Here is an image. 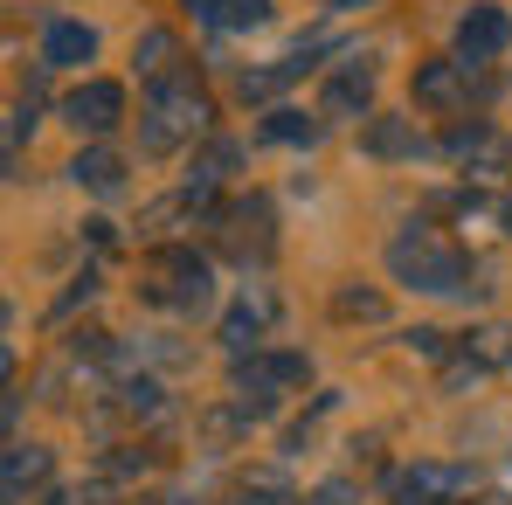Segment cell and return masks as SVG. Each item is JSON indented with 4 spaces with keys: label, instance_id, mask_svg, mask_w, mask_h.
Instances as JSON below:
<instances>
[{
    "label": "cell",
    "instance_id": "obj_1",
    "mask_svg": "<svg viewBox=\"0 0 512 505\" xmlns=\"http://www.w3.org/2000/svg\"><path fill=\"white\" fill-rule=\"evenodd\" d=\"M208 97L194 90V77L187 70H173V77H160V84L146 90V118H139V146L146 153H173V146H187L194 132H208Z\"/></svg>",
    "mask_w": 512,
    "mask_h": 505
},
{
    "label": "cell",
    "instance_id": "obj_2",
    "mask_svg": "<svg viewBox=\"0 0 512 505\" xmlns=\"http://www.w3.org/2000/svg\"><path fill=\"white\" fill-rule=\"evenodd\" d=\"M388 270H395L402 284H416V291H464V277H471L464 250H457L443 229H429V222H409V229L388 243Z\"/></svg>",
    "mask_w": 512,
    "mask_h": 505
},
{
    "label": "cell",
    "instance_id": "obj_3",
    "mask_svg": "<svg viewBox=\"0 0 512 505\" xmlns=\"http://www.w3.org/2000/svg\"><path fill=\"white\" fill-rule=\"evenodd\" d=\"M305 381H312V360H305V353H250V360H236V374H229L236 416L256 422L284 388H305Z\"/></svg>",
    "mask_w": 512,
    "mask_h": 505
},
{
    "label": "cell",
    "instance_id": "obj_4",
    "mask_svg": "<svg viewBox=\"0 0 512 505\" xmlns=\"http://www.w3.org/2000/svg\"><path fill=\"white\" fill-rule=\"evenodd\" d=\"M146 298L153 305H167V312H201L208 298H215V270H208V256H194L187 243H173L146 263Z\"/></svg>",
    "mask_w": 512,
    "mask_h": 505
},
{
    "label": "cell",
    "instance_id": "obj_5",
    "mask_svg": "<svg viewBox=\"0 0 512 505\" xmlns=\"http://www.w3.org/2000/svg\"><path fill=\"white\" fill-rule=\"evenodd\" d=\"M270 229H277V222H270V201H263V194H236V201L215 215V236H222V250L236 256V263H263V256L277 250Z\"/></svg>",
    "mask_w": 512,
    "mask_h": 505
},
{
    "label": "cell",
    "instance_id": "obj_6",
    "mask_svg": "<svg viewBox=\"0 0 512 505\" xmlns=\"http://www.w3.org/2000/svg\"><path fill=\"white\" fill-rule=\"evenodd\" d=\"M464 492H471V471L464 464H436V457H423V464H409V471L388 478V499L395 505H457Z\"/></svg>",
    "mask_w": 512,
    "mask_h": 505
},
{
    "label": "cell",
    "instance_id": "obj_7",
    "mask_svg": "<svg viewBox=\"0 0 512 505\" xmlns=\"http://www.w3.org/2000/svg\"><path fill=\"white\" fill-rule=\"evenodd\" d=\"M506 42H512V14L506 7H492V0H478L464 21H457V63H499L506 56Z\"/></svg>",
    "mask_w": 512,
    "mask_h": 505
},
{
    "label": "cell",
    "instance_id": "obj_8",
    "mask_svg": "<svg viewBox=\"0 0 512 505\" xmlns=\"http://www.w3.org/2000/svg\"><path fill=\"white\" fill-rule=\"evenodd\" d=\"M63 118L77 125V132H111L118 118H125V90L111 84V77H97V84H77L63 97Z\"/></svg>",
    "mask_w": 512,
    "mask_h": 505
},
{
    "label": "cell",
    "instance_id": "obj_9",
    "mask_svg": "<svg viewBox=\"0 0 512 505\" xmlns=\"http://www.w3.org/2000/svg\"><path fill=\"white\" fill-rule=\"evenodd\" d=\"M367 97H374V63L346 56L340 70L326 77V90H319V118H353V111H367Z\"/></svg>",
    "mask_w": 512,
    "mask_h": 505
},
{
    "label": "cell",
    "instance_id": "obj_10",
    "mask_svg": "<svg viewBox=\"0 0 512 505\" xmlns=\"http://www.w3.org/2000/svg\"><path fill=\"white\" fill-rule=\"evenodd\" d=\"M416 104L423 111H471V63H423L416 70Z\"/></svg>",
    "mask_w": 512,
    "mask_h": 505
},
{
    "label": "cell",
    "instance_id": "obj_11",
    "mask_svg": "<svg viewBox=\"0 0 512 505\" xmlns=\"http://www.w3.org/2000/svg\"><path fill=\"white\" fill-rule=\"evenodd\" d=\"M90 56H97V28H84V21H49L42 28V70H77Z\"/></svg>",
    "mask_w": 512,
    "mask_h": 505
},
{
    "label": "cell",
    "instance_id": "obj_12",
    "mask_svg": "<svg viewBox=\"0 0 512 505\" xmlns=\"http://www.w3.org/2000/svg\"><path fill=\"white\" fill-rule=\"evenodd\" d=\"M35 485H49V450H42V443H14V450H7V478H0V492H7V505H28Z\"/></svg>",
    "mask_w": 512,
    "mask_h": 505
},
{
    "label": "cell",
    "instance_id": "obj_13",
    "mask_svg": "<svg viewBox=\"0 0 512 505\" xmlns=\"http://www.w3.org/2000/svg\"><path fill=\"white\" fill-rule=\"evenodd\" d=\"M270 312H277V298H270V291H256V298H243V305H236V312L222 319V346H229V353L243 360V353H250L256 339H263V326H270Z\"/></svg>",
    "mask_w": 512,
    "mask_h": 505
},
{
    "label": "cell",
    "instance_id": "obj_14",
    "mask_svg": "<svg viewBox=\"0 0 512 505\" xmlns=\"http://www.w3.org/2000/svg\"><path fill=\"white\" fill-rule=\"evenodd\" d=\"M360 146H367L374 160H416V153H423V139H416V125H409V118H367Z\"/></svg>",
    "mask_w": 512,
    "mask_h": 505
},
{
    "label": "cell",
    "instance_id": "obj_15",
    "mask_svg": "<svg viewBox=\"0 0 512 505\" xmlns=\"http://www.w3.org/2000/svg\"><path fill=\"white\" fill-rule=\"evenodd\" d=\"M132 63H139V77L146 84H160L180 70V42H173V28H146L139 42H132Z\"/></svg>",
    "mask_w": 512,
    "mask_h": 505
},
{
    "label": "cell",
    "instance_id": "obj_16",
    "mask_svg": "<svg viewBox=\"0 0 512 505\" xmlns=\"http://www.w3.org/2000/svg\"><path fill=\"white\" fill-rule=\"evenodd\" d=\"M229 167H236V146H229V139H215V146L187 167V201H208V194L229 180Z\"/></svg>",
    "mask_w": 512,
    "mask_h": 505
},
{
    "label": "cell",
    "instance_id": "obj_17",
    "mask_svg": "<svg viewBox=\"0 0 512 505\" xmlns=\"http://www.w3.org/2000/svg\"><path fill=\"white\" fill-rule=\"evenodd\" d=\"M70 173H77V187H90V194H111V187L125 180V160H118V153H104V146H90V153L70 160Z\"/></svg>",
    "mask_w": 512,
    "mask_h": 505
},
{
    "label": "cell",
    "instance_id": "obj_18",
    "mask_svg": "<svg viewBox=\"0 0 512 505\" xmlns=\"http://www.w3.org/2000/svg\"><path fill=\"white\" fill-rule=\"evenodd\" d=\"M443 146H450V160H471V167H492V160L506 153V146H499V132H485V125H457Z\"/></svg>",
    "mask_w": 512,
    "mask_h": 505
},
{
    "label": "cell",
    "instance_id": "obj_19",
    "mask_svg": "<svg viewBox=\"0 0 512 505\" xmlns=\"http://www.w3.org/2000/svg\"><path fill=\"white\" fill-rule=\"evenodd\" d=\"M263 139H270V146H312V139H319V118H305V111H270V118H263Z\"/></svg>",
    "mask_w": 512,
    "mask_h": 505
},
{
    "label": "cell",
    "instance_id": "obj_20",
    "mask_svg": "<svg viewBox=\"0 0 512 505\" xmlns=\"http://www.w3.org/2000/svg\"><path fill=\"white\" fill-rule=\"evenodd\" d=\"M118 409H125V416H160V409H167V402H160V381H125V388H118Z\"/></svg>",
    "mask_w": 512,
    "mask_h": 505
},
{
    "label": "cell",
    "instance_id": "obj_21",
    "mask_svg": "<svg viewBox=\"0 0 512 505\" xmlns=\"http://www.w3.org/2000/svg\"><path fill=\"white\" fill-rule=\"evenodd\" d=\"M388 305H381V291H340L333 298V319H381Z\"/></svg>",
    "mask_w": 512,
    "mask_h": 505
},
{
    "label": "cell",
    "instance_id": "obj_22",
    "mask_svg": "<svg viewBox=\"0 0 512 505\" xmlns=\"http://www.w3.org/2000/svg\"><path fill=\"white\" fill-rule=\"evenodd\" d=\"M270 21V0H229V28H256Z\"/></svg>",
    "mask_w": 512,
    "mask_h": 505
},
{
    "label": "cell",
    "instance_id": "obj_23",
    "mask_svg": "<svg viewBox=\"0 0 512 505\" xmlns=\"http://www.w3.org/2000/svg\"><path fill=\"white\" fill-rule=\"evenodd\" d=\"M201 21H215V28H229V0H187Z\"/></svg>",
    "mask_w": 512,
    "mask_h": 505
},
{
    "label": "cell",
    "instance_id": "obj_24",
    "mask_svg": "<svg viewBox=\"0 0 512 505\" xmlns=\"http://www.w3.org/2000/svg\"><path fill=\"white\" fill-rule=\"evenodd\" d=\"M409 346H416V353H429V360H436V353H443V333H436V326H416V333H409Z\"/></svg>",
    "mask_w": 512,
    "mask_h": 505
},
{
    "label": "cell",
    "instance_id": "obj_25",
    "mask_svg": "<svg viewBox=\"0 0 512 505\" xmlns=\"http://www.w3.org/2000/svg\"><path fill=\"white\" fill-rule=\"evenodd\" d=\"M499 222H506V229H512V201H506V208H499Z\"/></svg>",
    "mask_w": 512,
    "mask_h": 505
},
{
    "label": "cell",
    "instance_id": "obj_26",
    "mask_svg": "<svg viewBox=\"0 0 512 505\" xmlns=\"http://www.w3.org/2000/svg\"><path fill=\"white\" fill-rule=\"evenodd\" d=\"M333 7H360V0H333Z\"/></svg>",
    "mask_w": 512,
    "mask_h": 505
}]
</instances>
